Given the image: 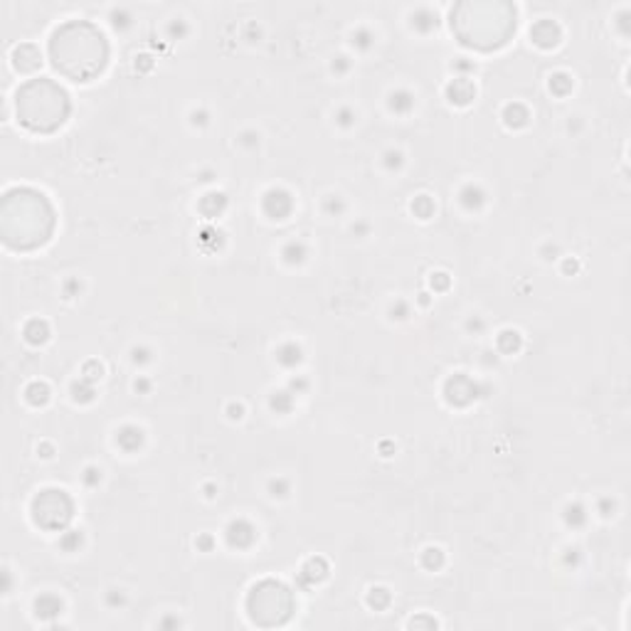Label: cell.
Instances as JSON below:
<instances>
[{
	"instance_id": "6da1fadb",
	"label": "cell",
	"mask_w": 631,
	"mask_h": 631,
	"mask_svg": "<svg viewBox=\"0 0 631 631\" xmlns=\"http://www.w3.org/2000/svg\"><path fill=\"white\" fill-rule=\"evenodd\" d=\"M50 57L60 75L72 82H92L107 67L109 45L89 20H69L52 33Z\"/></svg>"
},
{
	"instance_id": "7a4b0ae2",
	"label": "cell",
	"mask_w": 631,
	"mask_h": 631,
	"mask_svg": "<svg viewBox=\"0 0 631 631\" xmlns=\"http://www.w3.org/2000/svg\"><path fill=\"white\" fill-rule=\"evenodd\" d=\"M55 233V207L33 188H13L0 200V237L13 249H38Z\"/></svg>"
},
{
	"instance_id": "3957f363",
	"label": "cell",
	"mask_w": 631,
	"mask_h": 631,
	"mask_svg": "<svg viewBox=\"0 0 631 631\" xmlns=\"http://www.w3.org/2000/svg\"><path fill=\"white\" fill-rule=\"evenodd\" d=\"M451 30L473 50H496L515 33V8L503 0H464L451 8Z\"/></svg>"
},
{
	"instance_id": "277c9868",
	"label": "cell",
	"mask_w": 631,
	"mask_h": 631,
	"mask_svg": "<svg viewBox=\"0 0 631 631\" xmlns=\"http://www.w3.org/2000/svg\"><path fill=\"white\" fill-rule=\"evenodd\" d=\"M18 119L25 129L35 133L57 131L69 117L67 92L47 77L30 79L18 89L15 97Z\"/></svg>"
},
{
	"instance_id": "5b68a950",
	"label": "cell",
	"mask_w": 631,
	"mask_h": 631,
	"mask_svg": "<svg viewBox=\"0 0 631 631\" xmlns=\"http://www.w3.org/2000/svg\"><path fill=\"white\" fill-rule=\"evenodd\" d=\"M247 609H249V617L255 619L257 624L277 627V624L287 622V619L291 617L293 595L289 592V587H284L281 582L265 580L249 592Z\"/></svg>"
},
{
	"instance_id": "8992f818",
	"label": "cell",
	"mask_w": 631,
	"mask_h": 631,
	"mask_svg": "<svg viewBox=\"0 0 631 631\" xmlns=\"http://www.w3.org/2000/svg\"><path fill=\"white\" fill-rule=\"evenodd\" d=\"M72 513H75L72 499L65 491H57V489L42 491L33 503V518L40 528H45V531L67 528V523L72 521Z\"/></svg>"
},
{
	"instance_id": "52a82bcc",
	"label": "cell",
	"mask_w": 631,
	"mask_h": 631,
	"mask_svg": "<svg viewBox=\"0 0 631 631\" xmlns=\"http://www.w3.org/2000/svg\"><path fill=\"white\" fill-rule=\"evenodd\" d=\"M40 52L35 45H20L15 50V67L20 72H33L40 67Z\"/></svg>"
},
{
	"instance_id": "ba28073f",
	"label": "cell",
	"mask_w": 631,
	"mask_h": 631,
	"mask_svg": "<svg viewBox=\"0 0 631 631\" xmlns=\"http://www.w3.org/2000/svg\"><path fill=\"white\" fill-rule=\"evenodd\" d=\"M533 40L538 42V45H543V47H553L555 42H557V38H560V30H557V25H553L550 20H543V23H538L533 28Z\"/></svg>"
},
{
	"instance_id": "9c48e42d",
	"label": "cell",
	"mask_w": 631,
	"mask_h": 631,
	"mask_svg": "<svg viewBox=\"0 0 631 631\" xmlns=\"http://www.w3.org/2000/svg\"><path fill=\"white\" fill-rule=\"evenodd\" d=\"M449 97H451V101H457V104H467L473 97V87L467 79H457L449 87Z\"/></svg>"
},
{
	"instance_id": "30bf717a",
	"label": "cell",
	"mask_w": 631,
	"mask_h": 631,
	"mask_svg": "<svg viewBox=\"0 0 631 631\" xmlns=\"http://www.w3.org/2000/svg\"><path fill=\"white\" fill-rule=\"evenodd\" d=\"M25 333H28V339L33 341V343H42V341L47 339V325L40 323V321H33V323L28 325Z\"/></svg>"
}]
</instances>
